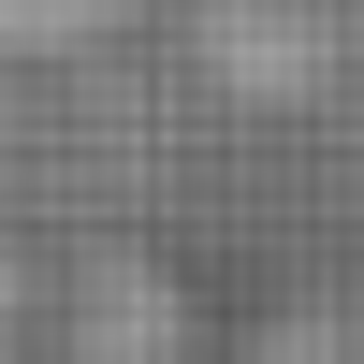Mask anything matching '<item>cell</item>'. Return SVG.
<instances>
[{
	"label": "cell",
	"instance_id": "obj_3",
	"mask_svg": "<svg viewBox=\"0 0 364 364\" xmlns=\"http://www.w3.org/2000/svg\"><path fill=\"white\" fill-rule=\"evenodd\" d=\"M117 15H132V0H0V44L15 58H73V44H102Z\"/></svg>",
	"mask_w": 364,
	"mask_h": 364
},
{
	"label": "cell",
	"instance_id": "obj_5",
	"mask_svg": "<svg viewBox=\"0 0 364 364\" xmlns=\"http://www.w3.org/2000/svg\"><path fill=\"white\" fill-rule=\"evenodd\" d=\"M0 364H29V291L0 277Z\"/></svg>",
	"mask_w": 364,
	"mask_h": 364
},
{
	"label": "cell",
	"instance_id": "obj_2",
	"mask_svg": "<svg viewBox=\"0 0 364 364\" xmlns=\"http://www.w3.org/2000/svg\"><path fill=\"white\" fill-rule=\"evenodd\" d=\"M190 58L233 87V102H321L350 58V29L321 15V0H204L190 15Z\"/></svg>",
	"mask_w": 364,
	"mask_h": 364
},
{
	"label": "cell",
	"instance_id": "obj_4",
	"mask_svg": "<svg viewBox=\"0 0 364 364\" xmlns=\"http://www.w3.org/2000/svg\"><path fill=\"white\" fill-rule=\"evenodd\" d=\"M262 364H364V350L336 336V321H291V336H262Z\"/></svg>",
	"mask_w": 364,
	"mask_h": 364
},
{
	"label": "cell",
	"instance_id": "obj_1",
	"mask_svg": "<svg viewBox=\"0 0 364 364\" xmlns=\"http://www.w3.org/2000/svg\"><path fill=\"white\" fill-rule=\"evenodd\" d=\"M29 364H204V336H190V291L146 248H87L73 291H58V336Z\"/></svg>",
	"mask_w": 364,
	"mask_h": 364
}]
</instances>
